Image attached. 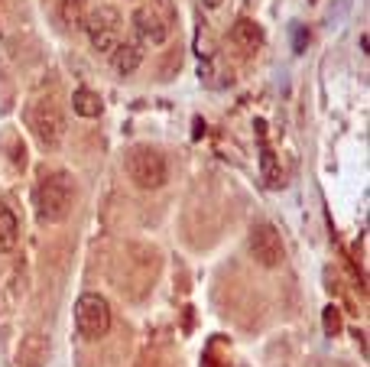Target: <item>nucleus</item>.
Wrapping results in <instances>:
<instances>
[{
  "mask_svg": "<svg viewBox=\"0 0 370 367\" xmlns=\"http://www.w3.org/2000/svg\"><path fill=\"white\" fill-rule=\"evenodd\" d=\"M85 29H88V36H91V46H95L98 52H105V56H111L117 49V43L123 39L121 13H117L114 7H105V3L95 10H88Z\"/></svg>",
  "mask_w": 370,
  "mask_h": 367,
  "instance_id": "nucleus-5",
  "label": "nucleus"
},
{
  "mask_svg": "<svg viewBox=\"0 0 370 367\" xmlns=\"http://www.w3.org/2000/svg\"><path fill=\"white\" fill-rule=\"evenodd\" d=\"M143 62V46L133 43V39H121L117 49L111 52V66H114L117 75H133Z\"/></svg>",
  "mask_w": 370,
  "mask_h": 367,
  "instance_id": "nucleus-8",
  "label": "nucleus"
},
{
  "mask_svg": "<svg viewBox=\"0 0 370 367\" xmlns=\"http://www.w3.org/2000/svg\"><path fill=\"white\" fill-rule=\"evenodd\" d=\"M123 170L130 176V182L143 192H153V188H162L169 182V166H166V156L160 150H153L146 143H137L127 150L123 156Z\"/></svg>",
  "mask_w": 370,
  "mask_h": 367,
  "instance_id": "nucleus-2",
  "label": "nucleus"
},
{
  "mask_svg": "<svg viewBox=\"0 0 370 367\" xmlns=\"http://www.w3.org/2000/svg\"><path fill=\"white\" fill-rule=\"evenodd\" d=\"M26 123L43 150H59L62 140H65V117H62V111H59V104L52 98L29 104Z\"/></svg>",
  "mask_w": 370,
  "mask_h": 367,
  "instance_id": "nucleus-3",
  "label": "nucleus"
},
{
  "mask_svg": "<svg viewBox=\"0 0 370 367\" xmlns=\"http://www.w3.org/2000/svg\"><path fill=\"white\" fill-rule=\"evenodd\" d=\"M49 358V345L43 335H29L26 341H23V348H20V364L26 367H43Z\"/></svg>",
  "mask_w": 370,
  "mask_h": 367,
  "instance_id": "nucleus-13",
  "label": "nucleus"
},
{
  "mask_svg": "<svg viewBox=\"0 0 370 367\" xmlns=\"http://www.w3.org/2000/svg\"><path fill=\"white\" fill-rule=\"evenodd\" d=\"M247 250H250V257H254L260 267H266V270H276V267L286 264L283 234H279L270 221H260V225L250 227V234H247Z\"/></svg>",
  "mask_w": 370,
  "mask_h": 367,
  "instance_id": "nucleus-6",
  "label": "nucleus"
},
{
  "mask_svg": "<svg viewBox=\"0 0 370 367\" xmlns=\"http://www.w3.org/2000/svg\"><path fill=\"white\" fill-rule=\"evenodd\" d=\"M72 107H75L78 117L95 121V117H101V111H105V101H101V94H95L91 88H78V91L72 94Z\"/></svg>",
  "mask_w": 370,
  "mask_h": 367,
  "instance_id": "nucleus-12",
  "label": "nucleus"
},
{
  "mask_svg": "<svg viewBox=\"0 0 370 367\" xmlns=\"http://www.w3.org/2000/svg\"><path fill=\"white\" fill-rule=\"evenodd\" d=\"M260 170H263V179L270 188H279L283 186V172H279V166H276V156L273 150L263 143V156H260Z\"/></svg>",
  "mask_w": 370,
  "mask_h": 367,
  "instance_id": "nucleus-14",
  "label": "nucleus"
},
{
  "mask_svg": "<svg viewBox=\"0 0 370 367\" xmlns=\"http://www.w3.org/2000/svg\"><path fill=\"white\" fill-rule=\"evenodd\" d=\"M20 244V221L3 202H0V254H10Z\"/></svg>",
  "mask_w": 370,
  "mask_h": 367,
  "instance_id": "nucleus-11",
  "label": "nucleus"
},
{
  "mask_svg": "<svg viewBox=\"0 0 370 367\" xmlns=\"http://www.w3.org/2000/svg\"><path fill=\"white\" fill-rule=\"evenodd\" d=\"M75 329L85 341H101L111 331V306L101 292H82L75 302Z\"/></svg>",
  "mask_w": 370,
  "mask_h": 367,
  "instance_id": "nucleus-4",
  "label": "nucleus"
},
{
  "mask_svg": "<svg viewBox=\"0 0 370 367\" xmlns=\"http://www.w3.org/2000/svg\"><path fill=\"white\" fill-rule=\"evenodd\" d=\"M231 43L238 49H244V52H256V49L263 46V29H260L256 20L240 17L238 23L231 27Z\"/></svg>",
  "mask_w": 370,
  "mask_h": 367,
  "instance_id": "nucleus-9",
  "label": "nucleus"
},
{
  "mask_svg": "<svg viewBox=\"0 0 370 367\" xmlns=\"http://www.w3.org/2000/svg\"><path fill=\"white\" fill-rule=\"evenodd\" d=\"M133 29H137V36H140L143 43H150V46H162V43L169 39V20L162 17L153 3H143V7L133 10Z\"/></svg>",
  "mask_w": 370,
  "mask_h": 367,
  "instance_id": "nucleus-7",
  "label": "nucleus"
},
{
  "mask_svg": "<svg viewBox=\"0 0 370 367\" xmlns=\"http://www.w3.org/2000/svg\"><path fill=\"white\" fill-rule=\"evenodd\" d=\"M325 331H328V335H338V331H341V315H338L334 306L325 309Z\"/></svg>",
  "mask_w": 370,
  "mask_h": 367,
  "instance_id": "nucleus-15",
  "label": "nucleus"
},
{
  "mask_svg": "<svg viewBox=\"0 0 370 367\" xmlns=\"http://www.w3.org/2000/svg\"><path fill=\"white\" fill-rule=\"evenodd\" d=\"M59 23L65 29H85V17H88V0H59Z\"/></svg>",
  "mask_w": 370,
  "mask_h": 367,
  "instance_id": "nucleus-10",
  "label": "nucleus"
},
{
  "mask_svg": "<svg viewBox=\"0 0 370 367\" xmlns=\"http://www.w3.org/2000/svg\"><path fill=\"white\" fill-rule=\"evenodd\" d=\"M33 205H36V218L43 225H62L72 215V205H75V182H72V176L62 170L46 172L36 182Z\"/></svg>",
  "mask_w": 370,
  "mask_h": 367,
  "instance_id": "nucleus-1",
  "label": "nucleus"
}]
</instances>
